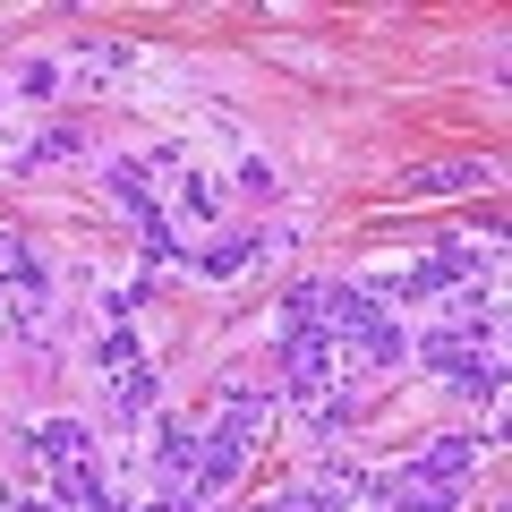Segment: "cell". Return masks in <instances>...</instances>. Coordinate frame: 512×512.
I'll use <instances>...</instances> for the list:
<instances>
[{"label":"cell","instance_id":"cell-11","mask_svg":"<svg viewBox=\"0 0 512 512\" xmlns=\"http://www.w3.org/2000/svg\"><path fill=\"white\" fill-rule=\"evenodd\" d=\"M77 154H86V128H77V120H60V128H43L35 146H18V163H9V171H43V163H77Z\"/></svg>","mask_w":512,"mask_h":512},{"label":"cell","instance_id":"cell-20","mask_svg":"<svg viewBox=\"0 0 512 512\" xmlns=\"http://www.w3.org/2000/svg\"><path fill=\"white\" fill-rule=\"evenodd\" d=\"M0 512H60V504H52V495H35V504H0Z\"/></svg>","mask_w":512,"mask_h":512},{"label":"cell","instance_id":"cell-13","mask_svg":"<svg viewBox=\"0 0 512 512\" xmlns=\"http://www.w3.org/2000/svg\"><path fill=\"white\" fill-rule=\"evenodd\" d=\"M111 402H120V419H146V410L163 402V384H154V367H146V359L111 367Z\"/></svg>","mask_w":512,"mask_h":512},{"label":"cell","instance_id":"cell-16","mask_svg":"<svg viewBox=\"0 0 512 512\" xmlns=\"http://www.w3.org/2000/svg\"><path fill=\"white\" fill-rule=\"evenodd\" d=\"M26 274H35L26 239H18V231H0V291H9V282H26Z\"/></svg>","mask_w":512,"mask_h":512},{"label":"cell","instance_id":"cell-14","mask_svg":"<svg viewBox=\"0 0 512 512\" xmlns=\"http://www.w3.org/2000/svg\"><path fill=\"white\" fill-rule=\"evenodd\" d=\"M52 504H60V512H103V478H94V461L52 470Z\"/></svg>","mask_w":512,"mask_h":512},{"label":"cell","instance_id":"cell-18","mask_svg":"<svg viewBox=\"0 0 512 512\" xmlns=\"http://www.w3.org/2000/svg\"><path fill=\"white\" fill-rule=\"evenodd\" d=\"M94 359H103V376H111V367H128V359H146V350H137V333H128V325H111V333H103V350H94Z\"/></svg>","mask_w":512,"mask_h":512},{"label":"cell","instance_id":"cell-6","mask_svg":"<svg viewBox=\"0 0 512 512\" xmlns=\"http://www.w3.org/2000/svg\"><path fill=\"white\" fill-rule=\"evenodd\" d=\"M402 470H419V478H444V487H461V478L478 470V436H461V427H444V436H427L419 453L402 461Z\"/></svg>","mask_w":512,"mask_h":512},{"label":"cell","instance_id":"cell-5","mask_svg":"<svg viewBox=\"0 0 512 512\" xmlns=\"http://www.w3.org/2000/svg\"><path fill=\"white\" fill-rule=\"evenodd\" d=\"M154 478H163V504H197V427L188 419L154 427Z\"/></svg>","mask_w":512,"mask_h":512},{"label":"cell","instance_id":"cell-1","mask_svg":"<svg viewBox=\"0 0 512 512\" xmlns=\"http://www.w3.org/2000/svg\"><path fill=\"white\" fill-rule=\"evenodd\" d=\"M419 359L453 384L461 402H495V393H504V342H453V333H427Z\"/></svg>","mask_w":512,"mask_h":512},{"label":"cell","instance_id":"cell-4","mask_svg":"<svg viewBox=\"0 0 512 512\" xmlns=\"http://www.w3.org/2000/svg\"><path fill=\"white\" fill-rule=\"evenodd\" d=\"M333 359H342V376H384V367H410V333L393 325V316H376V325L342 333Z\"/></svg>","mask_w":512,"mask_h":512},{"label":"cell","instance_id":"cell-9","mask_svg":"<svg viewBox=\"0 0 512 512\" xmlns=\"http://www.w3.org/2000/svg\"><path fill=\"white\" fill-rule=\"evenodd\" d=\"M274 427V393H256V384H239V376H222V436H239V444H256Z\"/></svg>","mask_w":512,"mask_h":512},{"label":"cell","instance_id":"cell-12","mask_svg":"<svg viewBox=\"0 0 512 512\" xmlns=\"http://www.w3.org/2000/svg\"><path fill=\"white\" fill-rule=\"evenodd\" d=\"M478 180H495V171L487 163H436V171H410L402 188H410V197H470Z\"/></svg>","mask_w":512,"mask_h":512},{"label":"cell","instance_id":"cell-7","mask_svg":"<svg viewBox=\"0 0 512 512\" xmlns=\"http://www.w3.org/2000/svg\"><path fill=\"white\" fill-rule=\"evenodd\" d=\"M239 470H248V444H239V436H222V427H214V436L197 444V504L231 495V478H239Z\"/></svg>","mask_w":512,"mask_h":512},{"label":"cell","instance_id":"cell-15","mask_svg":"<svg viewBox=\"0 0 512 512\" xmlns=\"http://www.w3.org/2000/svg\"><path fill=\"white\" fill-rule=\"evenodd\" d=\"M180 205H188L197 222H214V214H222V188L205 180V171H180Z\"/></svg>","mask_w":512,"mask_h":512},{"label":"cell","instance_id":"cell-2","mask_svg":"<svg viewBox=\"0 0 512 512\" xmlns=\"http://www.w3.org/2000/svg\"><path fill=\"white\" fill-rule=\"evenodd\" d=\"M453 282H478V248H461V239H444V248H427L419 265H402V274L384 282L376 299H393V308H436Z\"/></svg>","mask_w":512,"mask_h":512},{"label":"cell","instance_id":"cell-19","mask_svg":"<svg viewBox=\"0 0 512 512\" xmlns=\"http://www.w3.org/2000/svg\"><path fill=\"white\" fill-rule=\"evenodd\" d=\"M18 94H60V69H52V60H26V69H18Z\"/></svg>","mask_w":512,"mask_h":512},{"label":"cell","instance_id":"cell-10","mask_svg":"<svg viewBox=\"0 0 512 512\" xmlns=\"http://www.w3.org/2000/svg\"><path fill=\"white\" fill-rule=\"evenodd\" d=\"M86 419H43L35 427V444H26V453H35V461H52V470H69V461H86Z\"/></svg>","mask_w":512,"mask_h":512},{"label":"cell","instance_id":"cell-17","mask_svg":"<svg viewBox=\"0 0 512 512\" xmlns=\"http://www.w3.org/2000/svg\"><path fill=\"white\" fill-rule=\"evenodd\" d=\"M282 188V171L265 163V154H248V163H239V197H274Z\"/></svg>","mask_w":512,"mask_h":512},{"label":"cell","instance_id":"cell-8","mask_svg":"<svg viewBox=\"0 0 512 512\" xmlns=\"http://www.w3.org/2000/svg\"><path fill=\"white\" fill-rule=\"evenodd\" d=\"M376 495H384V512H461V487H444V478H419V470H393Z\"/></svg>","mask_w":512,"mask_h":512},{"label":"cell","instance_id":"cell-3","mask_svg":"<svg viewBox=\"0 0 512 512\" xmlns=\"http://www.w3.org/2000/svg\"><path fill=\"white\" fill-rule=\"evenodd\" d=\"M333 384H342V359H333V333H316V325L282 333V402H299V410H308L316 393H333Z\"/></svg>","mask_w":512,"mask_h":512}]
</instances>
